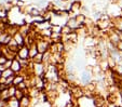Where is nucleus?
I'll return each instance as SVG.
<instances>
[{
    "mask_svg": "<svg viewBox=\"0 0 122 107\" xmlns=\"http://www.w3.org/2000/svg\"><path fill=\"white\" fill-rule=\"evenodd\" d=\"M81 80H82L83 83H88L90 81V74L86 71H83L82 75H81Z\"/></svg>",
    "mask_w": 122,
    "mask_h": 107,
    "instance_id": "obj_1",
    "label": "nucleus"
},
{
    "mask_svg": "<svg viewBox=\"0 0 122 107\" xmlns=\"http://www.w3.org/2000/svg\"><path fill=\"white\" fill-rule=\"evenodd\" d=\"M63 1H67V0H63Z\"/></svg>",
    "mask_w": 122,
    "mask_h": 107,
    "instance_id": "obj_3",
    "label": "nucleus"
},
{
    "mask_svg": "<svg viewBox=\"0 0 122 107\" xmlns=\"http://www.w3.org/2000/svg\"><path fill=\"white\" fill-rule=\"evenodd\" d=\"M121 56H122V52H121Z\"/></svg>",
    "mask_w": 122,
    "mask_h": 107,
    "instance_id": "obj_4",
    "label": "nucleus"
},
{
    "mask_svg": "<svg viewBox=\"0 0 122 107\" xmlns=\"http://www.w3.org/2000/svg\"><path fill=\"white\" fill-rule=\"evenodd\" d=\"M13 69H14V70H17V69H20V64H19V65H17V63H16V62H15V63L13 64Z\"/></svg>",
    "mask_w": 122,
    "mask_h": 107,
    "instance_id": "obj_2",
    "label": "nucleus"
}]
</instances>
